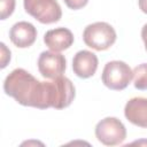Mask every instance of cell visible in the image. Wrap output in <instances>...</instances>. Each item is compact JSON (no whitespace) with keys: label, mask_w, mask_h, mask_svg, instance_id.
Listing matches in <instances>:
<instances>
[{"label":"cell","mask_w":147,"mask_h":147,"mask_svg":"<svg viewBox=\"0 0 147 147\" xmlns=\"http://www.w3.org/2000/svg\"><path fill=\"white\" fill-rule=\"evenodd\" d=\"M141 38H142V41L145 44V48L147 51V23L141 29Z\"/></svg>","instance_id":"16"},{"label":"cell","mask_w":147,"mask_h":147,"mask_svg":"<svg viewBox=\"0 0 147 147\" xmlns=\"http://www.w3.org/2000/svg\"><path fill=\"white\" fill-rule=\"evenodd\" d=\"M15 9V0H0V17L1 20H6L9 17Z\"/></svg>","instance_id":"13"},{"label":"cell","mask_w":147,"mask_h":147,"mask_svg":"<svg viewBox=\"0 0 147 147\" xmlns=\"http://www.w3.org/2000/svg\"><path fill=\"white\" fill-rule=\"evenodd\" d=\"M63 1L68 8L74 9V10H78V9L85 7L88 2V0H63Z\"/></svg>","instance_id":"15"},{"label":"cell","mask_w":147,"mask_h":147,"mask_svg":"<svg viewBox=\"0 0 147 147\" xmlns=\"http://www.w3.org/2000/svg\"><path fill=\"white\" fill-rule=\"evenodd\" d=\"M133 78V70L123 61L114 60L106 63L101 79L105 86L114 91H122L127 87Z\"/></svg>","instance_id":"3"},{"label":"cell","mask_w":147,"mask_h":147,"mask_svg":"<svg viewBox=\"0 0 147 147\" xmlns=\"http://www.w3.org/2000/svg\"><path fill=\"white\" fill-rule=\"evenodd\" d=\"M138 5H139L140 10L147 14V0H138Z\"/></svg>","instance_id":"17"},{"label":"cell","mask_w":147,"mask_h":147,"mask_svg":"<svg viewBox=\"0 0 147 147\" xmlns=\"http://www.w3.org/2000/svg\"><path fill=\"white\" fill-rule=\"evenodd\" d=\"M25 11L42 24H52L61 20L62 9L56 0H23Z\"/></svg>","instance_id":"4"},{"label":"cell","mask_w":147,"mask_h":147,"mask_svg":"<svg viewBox=\"0 0 147 147\" xmlns=\"http://www.w3.org/2000/svg\"><path fill=\"white\" fill-rule=\"evenodd\" d=\"M133 85L137 90H147V63H141L133 69Z\"/></svg>","instance_id":"12"},{"label":"cell","mask_w":147,"mask_h":147,"mask_svg":"<svg viewBox=\"0 0 147 147\" xmlns=\"http://www.w3.org/2000/svg\"><path fill=\"white\" fill-rule=\"evenodd\" d=\"M124 115L130 123L147 129V98L130 99L125 105Z\"/></svg>","instance_id":"10"},{"label":"cell","mask_w":147,"mask_h":147,"mask_svg":"<svg viewBox=\"0 0 147 147\" xmlns=\"http://www.w3.org/2000/svg\"><path fill=\"white\" fill-rule=\"evenodd\" d=\"M3 91L22 106L51 108L48 82L38 80L25 69H14L3 82Z\"/></svg>","instance_id":"1"},{"label":"cell","mask_w":147,"mask_h":147,"mask_svg":"<svg viewBox=\"0 0 147 147\" xmlns=\"http://www.w3.org/2000/svg\"><path fill=\"white\" fill-rule=\"evenodd\" d=\"M44 42L53 52H62L74 44V34L67 28L48 30L44 36Z\"/></svg>","instance_id":"11"},{"label":"cell","mask_w":147,"mask_h":147,"mask_svg":"<svg viewBox=\"0 0 147 147\" xmlns=\"http://www.w3.org/2000/svg\"><path fill=\"white\" fill-rule=\"evenodd\" d=\"M116 31L107 22L88 24L83 32V40L86 46L95 51H106L116 41Z\"/></svg>","instance_id":"2"},{"label":"cell","mask_w":147,"mask_h":147,"mask_svg":"<svg viewBox=\"0 0 147 147\" xmlns=\"http://www.w3.org/2000/svg\"><path fill=\"white\" fill-rule=\"evenodd\" d=\"M11 42L18 48H28L37 39V29L30 22L21 21L15 23L9 31Z\"/></svg>","instance_id":"8"},{"label":"cell","mask_w":147,"mask_h":147,"mask_svg":"<svg viewBox=\"0 0 147 147\" xmlns=\"http://www.w3.org/2000/svg\"><path fill=\"white\" fill-rule=\"evenodd\" d=\"M95 137L106 146H116L125 140L126 129L118 118L106 117L95 125Z\"/></svg>","instance_id":"6"},{"label":"cell","mask_w":147,"mask_h":147,"mask_svg":"<svg viewBox=\"0 0 147 147\" xmlns=\"http://www.w3.org/2000/svg\"><path fill=\"white\" fill-rule=\"evenodd\" d=\"M48 88L51 108H67L71 105L76 96V90L72 82L64 76L56 77L52 82H48Z\"/></svg>","instance_id":"5"},{"label":"cell","mask_w":147,"mask_h":147,"mask_svg":"<svg viewBox=\"0 0 147 147\" xmlns=\"http://www.w3.org/2000/svg\"><path fill=\"white\" fill-rule=\"evenodd\" d=\"M65 57L59 52L45 51L38 57V70L44 78L54 79L60 77L65 71Z\"/></svg>","instance_id":"7"},{"label":"cell","mask_w":147,"mask_h":147,"mask_svg":"<svg viewBox=\"0 0 147 147\" xmlns=\"http://www.w3.org/2000/svg\"><path fill=\"white\" fill-rule=\"evenodd\" d=\"M98 63V56L94 53L83 49L75 54L72 59V70L79 78H90L95 74Z\"/></svg>","instance_id":"9"},{"label":"cell","mask_w":147,"mask_h":147,"mask_svg":"<svg viewBox=\"0 0 147 147\" xmlns=\"http://www.w3.org/2000/svg\"><path fill=\"white\" fill-rule=\"evenodd\" d=\"M0 47H1V65L0 67L1 69H3L10 61V51L7 48V46L3 42L0 44Z\"/></svg>","instance_id":"14"}]
</instances>
